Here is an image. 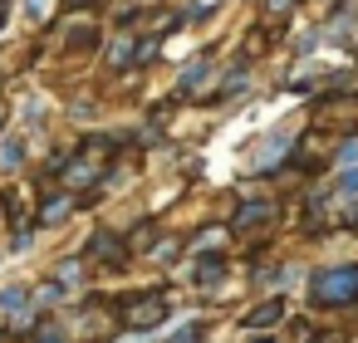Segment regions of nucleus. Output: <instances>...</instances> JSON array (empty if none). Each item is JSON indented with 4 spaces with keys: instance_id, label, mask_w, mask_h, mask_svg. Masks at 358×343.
<instances>
[{
    "instance_id": "nucleus-24",
    "label": "nucleus",
    "mask_w": 358,
    "mask_h": 343,
    "mask_svg": "<svg viewBox=\"0 0 358 343\" xmlns=\"http://www.w3.org/2000/svg\"><path fill=\"white\" fill-rule=\"evenodd\" d=\"M245 343H280V338H275V333H250Z\"/></svg>"
},
{
    "instance_id": "nucleus-18",
    "label": "nucleus",
    "mask_w": 358,
    "mask_h": 343,
    "mask_svg": "<svg viewBox=\"0 0 358 343\" xmlns=\"http://www.w3.org/2000/svg\"><path fill=\"white\" fill-rule=\"evenodd\" d=\"M314 50H324V30H319V20H314V25H304V30L294 35V45H289V54H294V59H309Z\"/></svg>"
},
{
    "instance_id": "nucleus-8",
    "label": "nucleus",
    "mask_w": 358,
    "mask_h": 343,
    "mask_svg": "<svg viewBox=\"0 0 358 343\" xmlns=\"http://www.w3.org/2000/svg\"><path fill=\"white\" fill-rule=\"evenodd\" d=\"M84 255L99 265V270H128V260H133V245H128V235L123 231H94L89 235V245H84Z\"/></svg>"
},
{
    "instance_id": "nucleus-7",
    "label": "nucleus",
    "mask_w": 358,
    "mask_h": 343,
    "mask_svg": "<svg viewBox=\"0 0 358 343\" xmlns=\"http://www.w3.org/2000/svg\"><path fill=\"white\" fill-rule=\"evenodd\" d=\"M280 216V201H275V191H255V196H241L236 206H231V231L236 235H250V231H260V226H270Z\"/></svg>"
},
{
    "instance_id": "nucleus-2",
    "label": "nucleus",
    "mask_w": 358,
    "mask_h": 343,
    "mask_svg": "<svg viewBox=\"0 0 358 343\" xmlns=\"http://www.w3.org/2000/svg\"><path fill=\"white\" fill-rule=\"evenodd\" d=\"M299 133H304V123H275L270 133H260L255 147L245 152V172L250 177H280L289 167V157H294Z\"/></svg>"
},
{
    "instance_id": "nucleus-26",
    "label": "nucleus",
    "mask_w": 358,
    "mask_h": 343,
    "mask_svg": "<svg viewBox=\"0 0 358 343\" xmlns=\"http://www.w3.org/2000/svg\"><path fill=\"white\" fill-rule=\"evenodd\" d=\"M6 20H10V0H0V30H6Z\"/></svg>"
},
{
    "instance_id": "nucleus-13",
    "label": "nucleus",
    "mask_w": 358,
    "mask_h": 343,
    "mask_svg": "<svg viewBox=\"0 0 358 343\" xmlns=\"http://www.w3.org/2000/svg\"><path fill=\"white\" fill-rule=\"evenodd\" d=\"M15 128H20V133H45V128H50V103H45V94H20Z\"/></svg>"
},
{
    "instance_id": "nucleus-17",
    "label": "nucleus",
    "mask_w": 358,
    "mask_h": 343,
    "mask_svg": "<svg viewBox=\"0 0 358 343\" xmlns=\"http://www.w3.org/2000/svg\"><path fill=\"white\" fill-rule=\"evenodd\" d=\"M35 235H40L35 216L15 221V226H10V240H6V255H30V250H35Z\"/></svg>"
},
{
    "instance_id": "nucleus-25",
    "label": "nucleus",
    "mask_w": 358,
    "mask_h": 343,
    "mask_svg": "<svg viewBox=\"0 0 358 343\" xmlns=\"http://www.w3.org/2000/svg\"><path fill=\"white\" fill-rule=\"evenodd\" d=\"M10 123H15V118H10L6 108H0V138H6V133H10Z\"/></svg>"
},
{
    "instance_id": "nucleus-12",
    "label": "nucleus",
    "mask_w": 358,
    "mask_h": 343,
    "mask_svg": "<svg viewBox=\"0 0 358 343\" xmlns=\"http://www.w3.org/2000/svg\"><path fill=\"white\" fill-rule=\"evenodd\" d=\"M30 162V133L10 128L6 138H0V177H20Z\"/></svg>"
},
{
    "instance_id": "nucleus-4",
    "label": "nucleus",
    "mask_w": 358,
    "mask_h": 343,
    "mask_svg": "<svg viewBox=\"0 0 358 343\" xmlns=\"http://www.w3.org/2000/svg\"><path fill=\"white\" fill-rule=\"evenodd\" d=\"M216 84H221V64H216V50H201L196 59H187V64L177 69L172 98H177V103H211V98H216Z\"/></svg>"
},
{
    "instance_id": "nucleus-22",
    "label": "nucleus",
    "mask_w": 358,
    "mask_h": 343,
    "mask_svg": "<svg viewBox=\"0 0 358 343\" xmlns=\"http://www.w3.org/2000/svg\"><path fill=\"white\" fill-rule=\"evenodd\" d=\"M20 15H25L30 25H40V20L50 15V0H20Z\"/></svg>"
},
{
    "instance_id": "nucleus-23",
    "label": "nucleus",
    "mask_w": 358,
    "mask_h": 343,
    "mask_svg": "<svg viewBox=\"0 0 358 343\" xmlns=\"http://www.w3.org/2000/svg\"><path fill=\"white\" fill-rule=\"evenodd\" d=\"M299 343H334V338H329V333H319V328H304V333H299Z\"/></svg>"
},
{
    "instance_id": "nucleus-9",
    "label": "nucleus",
    "mask_w": 358,
    "mask_h": 343,
    "mask_svg": "<svg viewBox=\"0 0 358 343\" xmlns=\"http://www.w3.org/2000/svg\"><path fill=\"white\" fill-rule=\"evenodd\" d=\"M319 30H324V45L348 50V45L358 40V6H353V0H343L338 10H329V15L319 20Z\"/></svg>"
},
{
    "instance_id": "nucleus-11",
    "label": "nucleus",
    "mask_w": 358,
    "mask_h": 343,
    "mask_svg": "<svg viewBox=\"0 0 358 343\" xmlns=\"http://www.w3.org/2000/svg\"><path fill=\"white\" fill-rule=\"evenodd\" d=\"M280 323H285V299L280 294H270V299H260V304H250L241 314V328L245 333H275Z\"/></svg>"
},
{
    "instance_id": "nucleus-15",
    "label": "nucleus",
    "mask_w": 358,
    "mask_h": 343,
    "mask_svg": "<svg viewBox=\"0 0 358 343\" xmlns=\"http://www.w3.org/2000/svg\"><path fill=\"white\" fill-rule=\"evenodd\" d=\"M84 275H89V255H79V260H74V255H64V260L50 270V279H55V284H64L69 294H79V289L89 284Z\"/></svg>"
},
{
    "instance_id": "nucleus-20",
    "label": "nucleus",
    "mask_w": 358,
    "mask_h": 343,
    "mask_svg": "<svg viewBox=\"0 0 358 343\" xmlns=\"http://www.w3.org/2000/svg\"><path fill=\"white\" fill-rule=\"evenodd\" d=\"M30 343H69V328H64L59 319H45V323L30 333Z\"/></svg>"
},
{
    "instance_id": "nucleus-21",
    "label": "nucleus",
    "mask_w": 358,
    "mask_h": 343,
    "mask_svg": "<svg viewBox=\"0 0 358 343\" xmlns=\"http://www.w3.org/2000/svg\"><path fill=\"white\" fill-rule=\"evenodd\" d=\"M201 338H206V319H192V323H182L167 343H201Z\"/></svg>"
},
{
    "instance_id": "nucleus-27",
    "label": "nucleus",
    "mask_w": 358,
    "mask_h": 343,
    "mask_svg": "<svg viewBox=\"0 0 358 343\" xmlns=\"http://www.w3.org/2000/svg\"><path fill=\"white\" fill-rule=\"evenodd\" d=\"M0 260H6V245H0Z\"/></svg>"
},
{
    "instance_id": "nucleus-10",
    "label": "nucleus",
    "mask_w": 358,
    "mask_h": 343,
    "mask_svg": "<svg viewBox=\"0 0 358 343\" xmlns=\"http://www.w3.org/2000/svg\"><path fill=\"white\" fill-rule=\"evenodd\" d=\"M138 45H143V35L113 30V40H103V64H108L113 74H133V69H138Z\"/></svg>"
},
{
    "instance_id": "nucleus-19",
    "label": "nucleus",
    "mask_w": 358,
    "mask_h": 343,
    "mask_svg": "<svg viewBox=\"0 0 358 343\" xmlns=\"http://www.w3.org/2000/svg\"><path fill=\"white\" fill-rule=\"evenodd\" d=\"M30 216V206L20 201V191L15 187H0V221H25Z\"/></svg>"
},
{
    "instance_id": "nucleus-5",
    "label": "nucleus",
    "mask_w": 358,
    "mask_h": 343,
    "mask_svg": "<svg viewBox=\"0 0 358 343\" xmlns=\"http://www.w3.org/2000/svg\"><path fill=\"white\" fill-rule=\"evenodd\" d=\"M250 94H255V54L250 50H236L231 64H221V84H216V98L211 103L216 108H226V103L241 108Z\"/></svg>"
},
{
    "instance_id": "nucleus-16",
    "label": "nucleus",
    "mask_w": 358,
    "mask_h": 343,
    "mask_svg": "<svg viewBox=\"0 0 358 343\" xmlns=\"http://www.w3.org/2000/svg\"><path fill=\"white\" fill-rule=\"evenodd\" d=\"M30 304H40V299H35V284H30V279L0 284V314H20V309H30Z\"/></svg>"
},
{
    "instance_id": "nucleus-3",
    "label": "nucleus",
    "mask_w": 358,
    "mask_h": 343,
    "mask_svg": "<svg viewBox=\"0 0 358 343\" xmlns=\"http://www.w3.org/2000/svg\"><path fill=\"white\" fill-rule=\"evenodd\" d=\"M167 319H172L167 294H152V289L118 294V328H123V333H133V338H152Z\"/></svg>"
},
{
    "instance_id": "nucleus-14",
    "label": "nucleus",
    "mask_w": 358,
    "mask_h": 343,
    "mask_svg": "<svg viewBox=\"0 0 358 343\" xmlns=\"http://www.w3.org/2000/svg\"><path fill=\"white\" fill-rule=\"evenodd\" d=\"M192 279L187 284H196V289H211L221 275H226V255L221 250H211V255H192V270H187Z\"/></svg>"
},
{
    "instance_id": "nucleus-6",
    "label": "nucleus",
    "mask_w": 358,
    "mask_h": 343,
    "mask_svg": "<svg viewBox=\"0 0 358 343\" xmlns=\"http://www.w3.org/2000/svg\"><path fill=\"white\" fill-rule=\"evenodd\" d=\"M84 201H79V191H69L64 182H55V187H40L35 191V201H30V216H35V226L40 231H59L64 221H74V211H79Z\"/></svg>"
},
{
    "instance_id": "nucleus-1",
    "label": "nucleus",
    "mask_w": 358,
    "mask_h": 343,
    "mask_svg": "<svg viewBox=\"0 0 358 343\" xmlns=\"http://www.w3.org/2000/svg\"><path fill=\"white\" fill-rule=\"evenodd\" d=\"M304 304L309 309H348L358 304V260H334L304 275Z\"/></svg>"
}]
</instances>
